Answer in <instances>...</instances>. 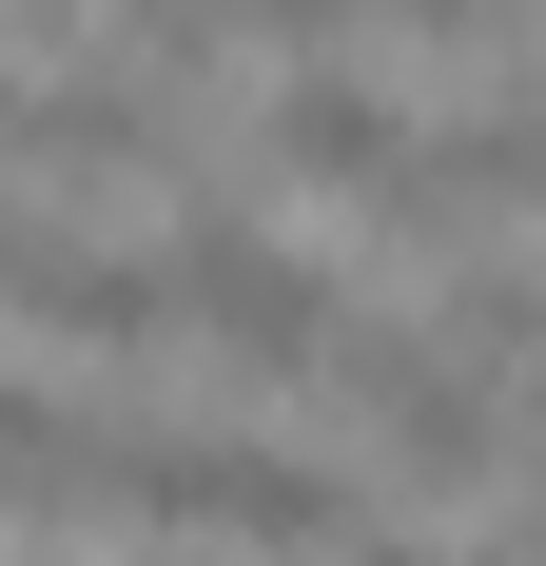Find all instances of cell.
I'll list each match as a JSON object with an SVG mask.
<instances>
[{
  "instance_id": "cell-1",
  "label": "cell",
  "mask_w": 546,
  "mask_h": 566,
  "mask_svg": "<svg viewBox=\"0 0 546 566\" xmlns=\"http://www.w3.org/2000/svg\"><path fill=\"white\" fill-rule=\"evenodd\" d=\"M117 527H216V547H254V566H332L351 527H371V489L351 469H313V450H273V430H117Z\"/></svg>"
},
{
  "instance_id": "cell-2",
  "label": "cell",
  "mask_w": 546,
  "mask_h": 566,
  "mask_svg": "<svg viewBox=\"0 0 546 566\" xmlns=\"http://www.w3.org/2000/svg\"><path fill=\"white\" fill-rule=\"evenodd\" d=\"M176 137H196V78H176V59H117V40L20 59V216H98V176L157 196Z\"/></svg>"
},
{
  "instance_id": "cell-3",
  "label": "cell",
  "mask_w": 546,
  "mask_h": 566,
  "mask_svg": "<svg viewBox=\"0 0 546 566\" xmlns=\"http://www.w3.org/2000/svg\"><path fill=\"white\" fill-rule=\"evenodd\" d=\"M176 293H196V333H216L254 391L273 371H332V333H351V293H332L254 196H176Z\"/></svg>"
},
{
  "instance_id": "cell-4",
  "label": "cell",
  "mask_w": 546,
  "mask_h": 566,
  "mask_svg": "<svg viewBox=\"0 0 546 566\" xmlns=\"http://www.w3.org/2000/svg\"><path fill=\"white\" fill-rule=\"evenodd\" d=\"M196 333V293H176V254L137 234H78V216H20V371H98V352H176Z\"/></svg>"
},
{
  "instance_id": "cell-5",
  "label": "cell",
  "mask_w": 546,
  "mask_h": 566,
  "mask_svg": "<svg viewBox=\"0 0 546 566\" xmlns=\"http://www.w3.org/2000/svg\"><path fill=\"white\" fill-rule=\"evenodd\" d=\"M410 157H430V137H410L390 78H351V59H293V78L254 98V176H273V196H351V216H371Z\"/></svg>"
},
{
  "instance_id": "cell-6",
  "label": "cell",
  "mask_w": 546,
  "mask_h": 566,
  "mask_svg": "<svg viewBox=\"0 0 546 566\" xmlns=\"http://www.w3.org/2000/svg\"><path fill=\"white\" fill-rule=\"evenodd\" d=\"M430 333L469 352V371H546V254H469V274H430Z\"/></svg>"
},
{
  "instance_id": "cell-7",
  "label": "cell",
  "mask_w": 546,
  "mask_h": 566,
  "mask_svg": "<svg viewBox=\"0 0 546 566\" xmlns=\"http://www.w3.org/2000/svg\"><path fill=\"white\" fill-rule=\"evenodd\" d=\"M390 40H449V59H507V40H546V0H390Z\"/></svg>"
},
{
  "instance_id": "cell-8",
  "label": "cell",
  "mask_w": 546,
  "mask_h": 566,
  "mask_svg": "<svg viewBox=\"0 0 546 566\" xmlns=\"http://www.w3.org/2000/svg\"><path fill=\"white\" fill-rule=\"evenodd\" d=\"M216 20H234V40H273V59H332L351 20H390V0H216Z\"/></svg>"
},
{
  "instance_id": "cell-9",
  "label": "cell",
  "mask_w": 546,
  "mask_h": 566,
  "mask_svg": "<svg viewBox=\"0 0 546 566\" xmlns=\"http://www.w3.org/2000/svg\"><path fill=\"white\" fill-rule=\"evenodd\" d=\"M117 20H137V0H20V40H40V59H78V40H117Z\"/></svg>"
},
{
  "instance_id": "cell-10",
  "label": "cell",
  "mask_w": 546,
  "mask_h": 566,
  "mask_svg": "<svg viewBox=\"0 0 546 566\" xmlns=\"http://www.w3.org/2000/svg\"><path fill=\"white\" fill-rule=\"evenodd\" d=\"M332 566H469V547H430V527H351Z\"/></svg>"
},
{
  "instance_id": "cell-11",
  "label": "cell",
  "mask_w": 546,
  "mask_h": 566,
  "mask_svg": "<svg viewBox=\"0 0 546 566\" xmlns=\"http://www.w3.org/2000/svg\"><path fill=\"white\" fill-rule=\"evenodd\" d=\"M469 566H546V489H527V509H507V527H489Z\"/></svg>"
}]
</instances>
